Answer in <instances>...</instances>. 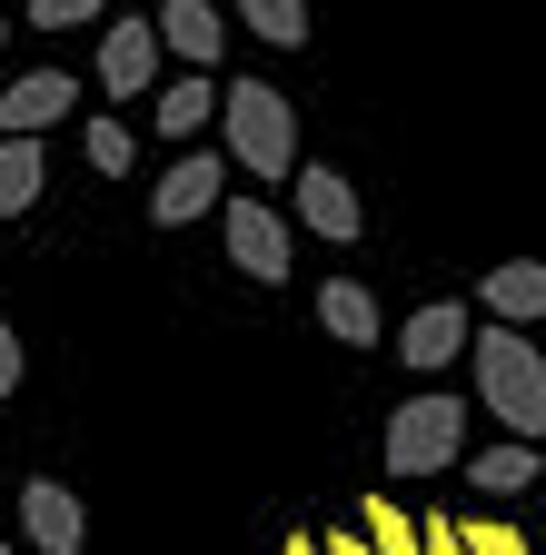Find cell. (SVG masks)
<instances>
[{
  "label": "cell",
  "mask_w": 546,
  "mask_h": 555,
  "mask_svg": "<svg viewBox=\"0 0 546 555\" xmlns=\"http://www.w3.org/2000/svg\"><path fill=\"white\" fill-rule=\"evenodd\" d=\"M536 545H546V506H536Z\"/></svg>",
  "instance_id": "obj_27"
},
{
  "label": "cell",
  "mask_w": 546,
  "mask_h": 555,
  "mask_svg": "<svg viewBox=\"0 0 546 555\" xmlns=\"http://www.w3.org/2000/svg\"><path fill=\"white\" fill-rule=\"evenodd\" d=\"M536 476H546V456H536L526 437H507V447H477V456H467V486H477V496H526Z\"/></svg>",
  "instance_id": "obj_15"
},
{
  "label": "cell",
  "mask_w": 546,
  "mask_h": 555,
  "mask_svg": "<svg viewBox=\"0 0 546 555\" xmlns=\"http://www.w3.org/2000/svg\"><path fill=\"white\" fill-rule=\"evenodd\" d=\"M219 90H229L219 69H179V80H160L150 90V129L169 139V150H199V139L219 129Z\"/></svg>",
  "instance_id": "obj_8"
},
{
  "label": "cell",
  "mask_w": 546,
  "mask_h": 555,
  "mask_svg": "<svg viewBox=\"0 0 546 555\" xmlns=\"http://www.w3.org/2000/svg\"><path fill=\"white\" fill-rule=\"evenodd\" d=\"M378 466H388V476H447V466H467V406L437 397V387H418V397L388 416Z\"/></svg>",
  "instance_id": "obj_3"
},
{
  "label": "cell",
  "mask_w": 546,
  "mask_h": 555,
  "mask_svg": "<svg viewBox=\"0 0 546 555\" xmlns=\"http://www.w3.org/2000/svg\"><path fill=\"white\" fill-rule=\"evenodd\" d=\"M21 397V327H0V406Z\"/></svg>",
  "instance_id": "obj_22"
},
{
  "label": "cell",
  "mask_w": 546,
  "mask_h": 555,
  "mask_svg": "<svg viewBox=\"0 0 546 555\" xmlns=\"http://www.w3.org/2000/svg\"><path fill=\"white\" fill-rule=\"evenodd\" d=\"M0 555H21V545H11V535H0Z\"/></svg>",
  "instance_id": "obj_28"
},
{
  "label": "cell",
  "mask_w": 546,
  "mask_h": 555,
  "mask_svg": "<svg viewBox=\"0 0 546 555\" xmlns=\"http://www.w3.org/2000/svg\"><path fill=\"white\" fill-rule=\"evenodd\" d=\"M80 109V80L71 69H21L11 90H0V139H40V129H60Z\"/></svg>",
  "instance_id": "obj_10"
},
{
  "label": "cell",
  "mask_w": 546,
  "mask_h": 555,
  "mask_svg": "<svg viewBox=\"0 0 546 555\" xmlns=\"http://www.w3.org/2000/svg\"><path fill=\"white\" fill-rule=\"evenodd\" d=\"M110 21V0H30V30H90Z\"/></svg>",
  "instance_id": "obj_21"
},
{
  "label": "cell",
  "mask_w": 546,
  "mask_h": 555,
  "mask_svg": "<svg viewBox=\"0 0 546 555\" xmlns=\"http://www.w3.org/2000/svg\"><path fill=\"white\" fill-rule=\"evenodd\" d=\"M160 50L179 60V69H219V50H229V21L209 11V0H160Z\"/></svg>",
  "instance_id": "obj_13"
},
{
  "label": "cell",
  "mask_w": 546,
  "mask_h": 555,
  "mask_svg": "<svg viewBox=\"0 0 546 555\" xmlns=\"http://www.w3.org/2000/svg\"><path fill=\"white\" fill-rule=\"evenodd\" d=\"M219 238H229V268L258 278V288H279V278L299 268V229H289V208L279 198H219Z\"/></svg>",
  "instance_id": "obj_4"
},
{
  "label": "cell",
  "mask_w": 546,
  "mask_h": 555,
  "mask_svg": "<svg viewBox=\"0 0 546 555\" xmlns=\"http://www.w3.org/2000/svg\"><path fill=\"white\" fill-rule=\"evenodd\" d=\"M219 150H229V169H249L258 189H289V179H299V100L268 90V80H229V90H219Z\"/></svg>",
  "instance_id": "obj_2"
},
{
  "label": "cell",
  "mask_w": 546,
  "mask_h": 555,
  "mask_svg": "<svg viewBox=\"0 0 546 555\" xmlns=\"http://www.w3.org/2000/svg\"><path fill=\"white\" fill-rule=\"evenodd\" d=\"M80 150H90L100 179H129V169H140V129H129V119H90V129H80Z\"/></svg>",
  "instance_id": "obj_19"
},
{
  "label": "cell",
  "mask_w": 546,
  "mask_h": 555,
  "mask_svg": "<svg viewBox=\"0 0 546 555\" xmlns=\"http://www.w3.org/2000/svg\"><path fill=\"white\" fill-rule=\"evenodd\" d=\"M467 367H477V406H487L507 437H526V447H536V437H546V347H536L526 327L477 318Z\"/></svg>",
  "instance_id": "obj_1"
},
{
  "label": "cell",
  "mask_w": 546,
  "mask_h": 555,
  "mask_svg": "<svg viewBox=\"0 0 546 555\" xmlns=\"http://www.w3.org/2000/svg\"><path fill=\"white\" fill-rule=\"evenodd\" d=\"M0 60H11V21H0Z\"/></svg>",
  "instance_id": "obj_26"
},
{
  "label": "cell",
  "mask_w": 546,
  "mask_h": 555,
  "mask_svg": "<svg viewBox=\"0 0 546 555\" xmlns=\"http://www.w3.org/2000/svg\"><path fill=\"white\" fill-rule=\"evenodd\" d=\"M457 535H467V555H536V535L517 516H457Z\"/></svg>",
  "instance_id": "obj_20"
},
{
  "label": "cell",
  "mask_w": 546,
  "mask_h": 555,
  "mask_svg": "<svg viewBox=\"0 0 546 555\" xmlns=\"http://www.w3.org/2000/svg\"><path fill=\"white\" fill-rule=\"evenodd\" d=\"M318 327H328L338 347H348V358L388 337V318H378V298L358 288V278H318Z\"/></svg>",
  "instance_id": "obj_14"
},
{
  "label": "cell",
  "mask_w": 546,
  "mask_h": 555,
  "mask_svg": "<svg viewBox=\"0 0 546 555\" xmlns=\"http://www.w3.org/2000/svg\"><path fill=\"white\" fill-rule=\"evenodd\" d=\"M279 555H328V545H318V535H289V545H279Z\"/></svg>",
  "instance_id": "obj_25"
},
{
  "label": "cell",
  "mask_w": 546,
  "mask_h": 555,
  "mask_svg": "<svg viewBox=\"0 0 546 555\" xmlns=\"http://www.w3.org/2000/svg\"><path fill=\"white\" fill-rule=\"evenodd\" d=\"M358 535H368L378 555H418V545H428V526L407 516L397 496H368V506H358Z\"/></svg>",
  "instance_id": "obj_18"
},
{
  "label": "cell",
  "mask_w": 546,
  "mask_h": 555,
  "mask_svg": "<svg viewBox=\"0 0 546 555\" xmlns=\"http://www.w3.org/2000/svg\"><path fill=\"white\" fill-rule=\"evenodd\" d=\"M477 318L536 327V318H546V258H497L487 278H477Z\"/></svg>",
  "instance_id": "obj_12"
},
{
  "label": "cell",
  "mask_w": 546,
  "mask_h": 555,
  "mask_svg": "<svg viewBox=\"0 0 546 555\" xmlns=\"http://www.w3.org/2000/svg\"><path fill=\"white\" fill-rule=\"evenodd\" d=\"M21 535H30V555H80L90 545V516H80V496L60 476H30L21 486Z\"/></svg>",
  "instance_id": "obj_11"
},
{
  "label": "cell",
  "mask_w": 546,
  "mask_h": 555,
  "mask_svg": "<svg viewBox=\"0 0 546 555\" xmlns=\"http://www.w3.org/2000/svg\"><path fill=\"white\" fill-rule=\"evenodd\" d=\"M160 21H129V11H110V30H100V90L110 100H150L160 90Z\"/></svg>",
  "instance_id": "obj_7"
},
{
  "label": "cell",
  "mask_w": 546,
  "mask_h": 555,
  "mask_svg": "<svg viewBox=\"0 0 546 555\" xmlns=\"http://www.w3.org/2000/svg\"><path fill=\"white\" fill-rule=\"evenodd\" d=\"M229 198V150H179L150 189V229H189V219H209V208Z\"/></svg>",
  "instance_id": "obj_5"
},
{
  "label": "cell",
  "mask_w": 546,
  "mask_h": 555,
  "mask_svg": "<svg viewBox=\"0 0 546 555\" xmlns=\"http://www.w3.org/2000/svg\"><path fill=\"white\" fill-rule=\"evenodd\" d=\"M239 30L268 40V50H308V0H229Z\"/></svg>",
  "instance_id": "obj_17"
},
{
  "label": "cell",
  "mask_w": 546,
  "mask_h": 555,
  "mask_svg": "<svg viewBox=\"0 0 546 555\" xmlns=\"http://www.w3.org/2000/svg\"><path fill=\"white\" fill-rule=\"evenodd\" d=\"M318 545H328V555H378V545H368V535H358V526H328V535H318Z\"/></svg>",
  "instance_id": "obj_24"
},
{
  "label": "cell",
  "mask_w": 546,
  "mask_h": 555,
  "mask_svg": "<svg viewBox=\"0 0 546 555\" xmlns=\"http://www.w3.org/2000/svg\"><path fill=\"white\" fill-rule=\"evenodd\" d=\"M40 198H50V159H40V139H0V219H30Z\"/></svg>",
  "instance_id": "obj_16"
},
{
  "label": "cell",
  "mask_w": 546,
  "mask_h": 555,
  "mask_svg": "<svg viewBox=\"0 0 546 555\" xmlns=\"http://www.w3.org/2000/svg\"><path fill=\"white\" fill-rule=\"evenodd\" d=\"M289 198H299V229H308V238H328V248H348V238L368 229V198L338 179V169H318V159H299Z\"/></svg>",
  "instance_id": "obj_9"
},
{
  "label": "cell",
  "mask_w": 546,
  "mask_h": 555,
  "mask_svg": "<svg viewBox=\"0 0 546 555\" xmlns=\"http://www.w3.org/2000/svg\"><path fill=\"white\" fill-rule=\"evenodd\" d=\"M467 337H477V308H457V298H428L418 318H397V327H388L397 367H418V377L457 367V358H467Z\"/></svg>",
  "instance_id": "obj_6"
},
{
  "label": "cell",
  "mask_w": 546,
  "mask_h": 555,
  "mask_svg": "<svg viewBox=\"0 0 546 555\" xmlns=\"http://www.w3.org/2000/svg\"><path fill=\"white\" fill-rule=\"evenodd\" d=\"M418 555H467V535H457L447 516H428V545H418Z\"/></svg>",
  "instance_id": "obj_23"
}]
</instances>
